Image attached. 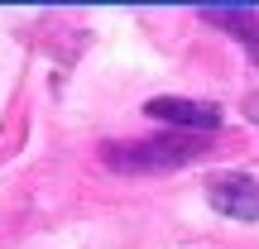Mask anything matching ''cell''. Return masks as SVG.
Segmentation results:
<instances>
[{"label":"cell","instance_id":"cell-1","mask_svg":"<svg viewBox=\"0 0 259 249\" xmlns=\"http://www.w3.org/2000/svg\"><path fill=\"white\" fill-rule=\"evenodd\" d=\"M202 154H206V139H197V134H158V139H130V144H106L101 148L106 163L115 173H130V177L173 173V168H187Z\"/></svg>","mask_w":259,"mask_h":249},{"label":"cell","instance_id":"cell-3","mask_svg":"<svg viewBox=\"0 0 259 249\" xmlns=\"http://www.w3.org/2000/svg\"><path fill=\"white\" fill-rule=\"evenodd\" d=\"M149 120H168V125H183L192 129V134H206V129L221 125V111H216L211 101H192V96H154V101L144 106Z\"/></svg>","mask_w":259,"mask_h":249},{"label":"cell","instance_id":"cell-5","mask_svg":"<svg viewBox=\"0 0 259 249\" xmlns=\"http://www.w3.org/2000/svg\"><path fill=\"white\" fill-rule=\"evenodd\" d=\"M245 115H250V120L259 125V91H250V96H245Z\"/></svg>","mask_w":259,"mask_h":249},{"label":"cell","instance_id":"cell-2","mask_svg":"<svg viewBox=\"0 0 259 249\" xmlns=\"http://www.w3.org/2000/svg\"><path fill=\"white\" fill-rule=\"evenodd\" d=\"M206 202L231 221H259V177L250 173H226L206 182Z\"/></svg>","mask_w":259,"mask_h":249},{"label":"cell","instance_id":"cell-4","mask_svg":"<svg viewBox=\"0 0 259 249\" xmlns=\"http://www.w3.org/2000/svg\"><path fill=\"white\" fill-rule=\"evenodd\" d=\"M197 15H202L206 24H216L221 34L240 38L245 53H250V63L259 67V10H245V5H231V10H221V5H202Z\"/></svg>","mask_w":259,"mask_h":249}]
</instances>
